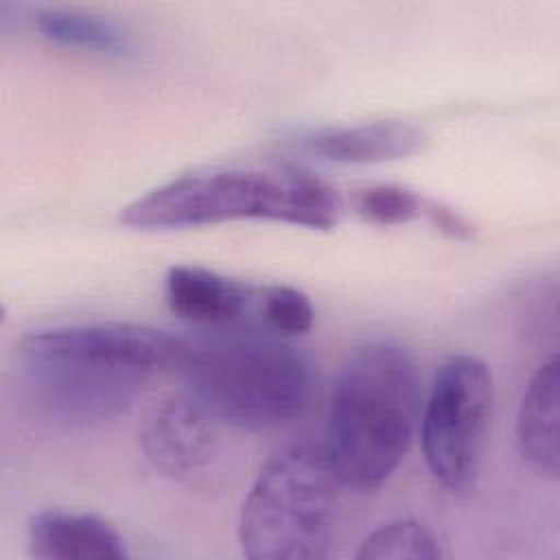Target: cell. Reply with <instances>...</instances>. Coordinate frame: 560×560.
Returning <instances> with one entry per match:
<instances>
[{
    "instance_id": "cell-1",
    "label": "cell",
    "mask_w": 560,
    "mask_h": 560,
    "mask_svg": "<svg viewBox=\"0 0 560 560\" xmlns=\"http://www.w3.org/2000/svg\"><path fill=\"white\" fill-rule=\"evenodd\" d=\"M422 409L413 354L392 341H370L341 365L326 413V457L341 488L376 492L405 459Z\"/></svg>"
},
{
    "instance_id": "cell-2",
    "label": "cell",
    "mask_w": 560,
    "mask_h": 560,
    "mask_svg": "<svg viewBox=\"0 0 560 560\" xmlns=\"http://www.w3.org/2000/svg\"><path fill=\"white\" fill-rule=\"evenodd\" d=\"M343 214L335 186L300 166H219L182 173L120 208L133 230H188L243 219L332 230Z\"/></svg>"
},
{
    "instance_id": "cell-3",
    "label": "cell",
    "mask_w": 560,
    "mask_h": 560,
    "mask_svg": "<svg viewBox=\"0 0 560 560\" xmlns=\"http://www.w3.org/2000/svg\"><path fill=\"white\" fill-rule=\"evenodd\" d=\"M186 394L217 422L271 429L302 416L313 392L308 359L269 328L221 326L188 339Z\"/></svg>"
},
{
    "instance_id": "cell-4",
    "label": "cell",
    "mask_w": 560,
    "mask_h": 560,
    "mask_svg": "<svg viewBox=\"0 0 560 560\" xmlns=\"http://www.w3.org/2000/svg\"><path fill=\"white\" fill-rule=\"evenodd\" d=\"M341 483L322 444L276 451L252 481L238 514V542L252 560L328 558Z\"/></svg>"
},
{
    "instance_id": "cell-5",
    "label": "cell",
    "mask_w": 560,
    "mask_h": 560,
    "mask_svg": "<svg viewBox=\"0 0 560 560\" xmlns=\"http://www.w3.org/2000/svg\"><path fill=\"white\" fill-rule=\"evenodd\" d=\"M494 409V378L488 363L459 352L438 368L418 431L429 472L453 494L475 488Z\"/></svg>"
},
{
    "instance_id": "cell-6",
    "label": "cell",
    "mask_w": 560,
    "mask_h": 560,
    "mask_svg": "<svg viewBox=\"0 0 560 560\" xmlns=\"http://www.w3.org/2000/svg\"><path fill=\"white\" fill-rule=\"evenodd\" d=\"M22 376L35 405L68 427H98L120 413L142 392L151 374L96 361L20 354Z\"/></svg>"
},
{
    "instance_id": "cell-7",
    "label": "cell",
    "mask_w": 560,
    "mask_h": 560,
    "mask_svg": "<svg viewBox=\"0 0 560 560\" xmlns=\"http://www.w3.org/2000/svg\"><path fill=\"white\" fill-rule=\"evenodd\" d=\"M188 339L164 328L136 322H88L63 324L26 332L18 354H55L142 370H179Z\"/></svg>"
},
{
    "instance_id": "cell-8",
    "label": "cell",
    "mask_w": 560,
    "mask_h": 560,
    "mask_svg": "<svg viewBox=\"0 0 560 560\" xmlns=\"http://www.w3.org/2000/svg\"><path fill=\"white\" fill-rule=\"evenodd\" d=\"M138 446L158 475L182 486H203L219 464L217 422L186 392L144 411Z\"/></svg>"
},
{
    "instance_id": "cell-9",
    "label": "cell",
    "mask_w": 560,
    "mask_h": 560,
    "mask_svg": "<svg viewBox=\"0 0 560 560\" xmlns=\"http://www.w3.org/2000/svg\"><path fill=\"white\" fill-rule=\"evenodd\" d=\"M429 133L407 120H374L302 133L293 147L335 164H383L424 151Z\"/></svg>"
},
{
    "instance_id": "cell-10",
    "label": "cell",
    "mask_w": 560,
    "mask_h": 560,
    "mask_svg": "<svg viewBox=\"0 0 560 560\" xmlns=\"http://www.w3.org/2000/svg\"><path fill=\"white\" fill-rule=\"evenodd\" d=\"M258 289L199 265H173L164 278V300L168 308L192 324L230 326L236 324Z\"/></svg>"
},
{
    "instance_id": "cell-11",
    "label": "cell",
    "mask_w": 560,
    "mask_h": 560,
    "mask_svg": "<svg viewBox=\"0 0 560 560\" xmlns=\"http://www.w3.org/2000/svg\"><path fill=\"white\" fill-rule=\"evenodd\" d=\"M28 551L42 560H125L118 529L88 512L44 510L28 521Z\"/></svg>"
},
{
    "instance_id": "cell-12",
    "label": "cell",
    "mask_w": 560,
    "mask_h": 560,
    "mask_svg": "<svg viewBox=\"0 0 560 560\" xmlns=\"http://www.w3.org/2000/svg\"><path fill=\"white\" fill-rule=\"evenodd\" d=\"M560 376L558 357L551 354L536 368L523 392L516 413V451L527 468L542 479H558L560 470V433L558 409Z\"/></svg>"
},
{
    "instance_id": "cell-13",
    "label": "cell",
    "mask_w": 560,
    "mask_h": 560,
    "mask_svg": "<svg viewBox=\"0 0 560 560\" xmlns=\"http://www.w3.org/2000/svg\"><path fill=\"white\" fill-rule=\"evenodd\" d=\"M39 33L68 48H81L107 57L133 55L131 35L116 22L72 9H42L37 13Z\"/></svg>"
},
{
    "instance_id": "cell-14",
    "label": "cell",
    "mask_w": 560,
    "mask_h": 560,
    "mask_svg": "<svg viewBox=\"0 0 560 560\" xmlns=\"http://www.w3.org/2000/svg\"><path fill=\"white\" fill-rule=\"evenodd\" d=\"M359 560H440L444 556L435 532L418 518H394L372 529L359 545Z\"/></svg>"
},
{
    "instance_id": "cell-15",
    "label": "cell",
    "mask_w": 560,
    "mask_h": 560,
    "mask_svg": "<svg viewBox=\"0 0 560 560\" xmlns=\"http://www.w3.org/2000/svg\"><path fill=\"white\" fill-rule=\"evenodd\" d=\"M427 197L400 184H374L354 195V212L374 225H405L424 212Z\"/></svg>"
},
{
    "instance_id": "cell-16",
    "label": "cell",
    "mask_w": 560,
    "mask_h": 560,
    "mask_svg": "<svg viewBox=\"0 0 560 560\" xmlns=\"http://www.w3.org/2000/svg\"><path fill=\"white\" fill-rule=\"evenodd\" d=\"M256 302L265 328L282 335L295 337L304 335L315 324V308L311 298L291 284H269L258 289Z\"/></svg>"
},
{
    "instance_id": "cell-17",
    "label": "cell",
    "mask_w": 560,
    "mask_h": 560,
    "mask_svg": "<svg viewBox=\"0 0 560 560\" xmlns=\"http://www.w3.org/2000/svg\"><path fill=\"white\" fill-rule=\"evenodd\" d=\"M422 217H427L440 232H444L451 238H470L475 234L472 223L462 212L453 210L442 201L427 199Z\"/></svg>"
}]
</instances>
